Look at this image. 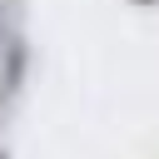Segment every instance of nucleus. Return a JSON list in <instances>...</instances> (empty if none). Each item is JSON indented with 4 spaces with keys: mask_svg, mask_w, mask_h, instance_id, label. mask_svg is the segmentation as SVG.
Masks as SVG:
<instances>
[{
    "mask_svg": "<svg viewBox=\"0 0 159 159\" xmlns=\"http://www.w3.org/2000/svg\"><path fill=\"white\" fill-rule=\"evenodd\" d=\"M0 159H5V154H0Z\"/></svg>",
    "mask_w": 159,
    "mask_h": 159,
    "instance_id": "nucleus-1",
    "label": "nucleus"
}]
</instances>
